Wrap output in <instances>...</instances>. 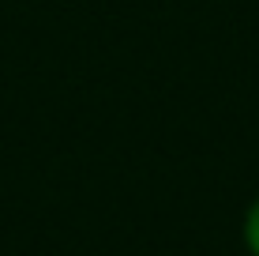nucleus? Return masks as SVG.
<instances>
[{
    "mask_svg": "<svg viewBox=\"0 0 259 256\" xmlns=\"http://www.w3.org/2000/svg\"><path fill=\"white\" fill-rule=\"evenodd\" d=\"M248 245H252V252L259 256V204L252 207V215H248Z\"/></svg>",
    "mask_w": 259,
    "mask_h": 256,
    "instance_id": "nucleus-1",
    "label": "nucleus"
}]
</instances>
